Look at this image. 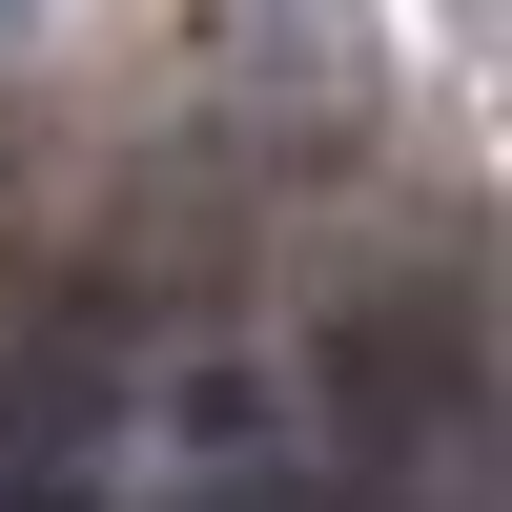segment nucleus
I'll list each match as a JSON object with an SVG mask.
<instances>
[{
    "label": "nucleus",
    "mask_w": 512,
    "mask_h": 512,
    "mask_svg": "<svg viewBox=\"0 0 512 512\" xmlns=\"http://www.w3.org/2000/svg\"><path fill=\"white\" fill-rule=\"evenodd\" d=\"M472 410L492 390H472V328H451V308H349V328H328V431H349L369 472H431Z\"/></svg>",
    "instance_id": "nucleus-1"
}]
</instances>
